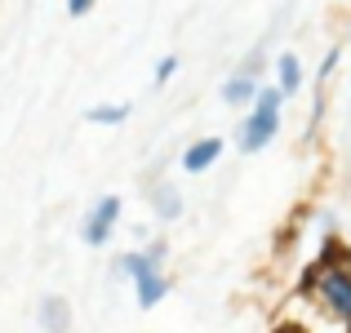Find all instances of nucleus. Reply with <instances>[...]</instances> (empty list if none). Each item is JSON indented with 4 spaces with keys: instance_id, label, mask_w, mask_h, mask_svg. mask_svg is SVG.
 I'll return each instance as SVG.
<instances>
[{
    "instance_id": "1",
    "label": "nucleus",
    "mask_w": 351,
    "mask_h": 333,
    "mask_svg": "<svg viewBox=\"0 0 351 333\" xmlns=\"http://www.w3.org/2000/svg\"><path fill=\"white\" fill-rule=\"evenodd\" d=\"M307 289H316L320 311L334 316L338 325H343V333H351V271H347V267H334V262L311 267Z\"/></svg>"
},
{
    "instance_id": "2",
    "label": "nucleus",
    "mask_w": 351,
    "mask_h": 333,
    "mask_svg": "<svg viewBox=\"0 0 351 333\" xmlns=\"http://www.w3.org/2000/svg\"><path fill=\"white\" fill-rule=\"evenodd\" d=\"M280 98H285V89L276 85V89H263V94L249 103V116L240 120V134H236V143H240L245 156L263 151L276 138V129H280Z\"/></svg>"
},
{
    "instance_id": "3",
    "label": "nucleus",
    "mask_w": 351,
    "mask_h": 333,
    "mask_svg": "<svg viewBox=\"0 0 351 333\" xmlns=\"http://www.w3.org/2000/svg\"><path fill=\"white\" fill-rule=\"evenodd\" d=\"M116 222H120V196H103L94 209H89V218H85V245L103 249L107 240H112Z\"/></svg>"
},
{
    "instance_id": "4",
    "label": "nucleus",
    "mask_w": 351,
    "mask_h": 333,
    "mask_svg": "<svg viewBox=\"0 0 351 333\" xmlns=\"http://www.w3.org/2000/svg\"><path fill=\"white\" fill-rule=\"evenodd\" d=\"M160 262H165V240H156L152 249L125 254V258L116 262V271H120V275H129V280H138V275H147V271H160Z\"/></svg>"
},
{
    "instance_id": "5",
    "label": "nucleus",
    "mask_w": 351,
    "mask_h": 333,
    "mask_svg": "<svg viewBox=\"0 0 351 333\" xmlns=\"http://www.w3.org/2000/svg\"><path fill=\"white\" fill-rule=\"evenodd\" d=\"M218 156H223V138H200V143H191L187 151H182V169L187 173H205Z\"/></svg>"
},
{
    "instance_id": "6",
    "label": "nucleus",
    "mask_w": 351,
    "mask_h": 333,
    "mask_svg": "<svg viewBox=\"0 0 351 333\" xmlns=\"http://www.w3.org/2000/svg\"><path fill=\"white\" fill-rule=\"evenodd\" d=\"M258 94H263V89H258L254 62H249V67L240 71V76H232V80H227V85H223V98H227V103H232V107H245V103H254Z\"/></svg>"
},
{
    "instance_id": "7",
    "label": "nucleus",
    "mask_w": 351,
    "mask_h": 333,
    "mask_svg": "<svg viewBox=\"0 0 351 333\" xmlns=\"http://www.w3.org/2000/svg\"><path fill=\"white\" fill-rule=\"evenodd\" d=\"M134 293H138V307H156V302L169 293V280H165L160 271H147L134 280Z\"/></svg>"
},
{
    "instance_id": "8",
    "label": "nucleus",
    "mask_w": 351,
    "mask_h": 333,
    "mask_svg": "<svg viewBox=\"0 0 351 333\" xmlns=\"http://www.w3.org/2000/svg\"><path fill=\"white\" fill-rule=\"evenodd\" d=\"M40 329L45 333H67L71 329V311L62 298H45L40 302Z\"/></svg>"
},
{
    "instance_id": "9",
    "label": "nucleus",
    "mask_w": 351,
    "mask_h": 333,
    "mask_svg": "<svg viewBox=\"0 0 351 333\" xmlns=\"http://www.w3.org/2000/svg\"><path fill=\"white\" fill-rule=\"evenodd\" d=\"M276 80H280L285 98H293L302 89V62H298V53H280V62H276Z\"/></svg>"
},
{
    "instance_id": "10",
    "label": "nucleus",
    "mask_w": 351,
    "mask_h": 333,
    "mask_svg": "<svg viewBox=\"0 0 351 333\" xmlns=\"http://www.w3.org/2000/svg\"><path fill=\"white\" fill-rule=\"evenodd\" d=\"M152 209H156L165 222H173V218L182 214V196L169 187V182H160V187H152Z\"/></svg>"
},
{
    "instance_id": "11",
    "label": "nucleus",
    "mask_w": 351,
    "mask_h": 333,
    "mask_svg": "<svg viewBox=\"0 0 351 333\" xmlns=\"http://www.w3.org/2000/svg\"><path fill=\"white\" fill-rule=\"evenodd\" d=\"M85 120H89V125H125V120H129V107L125 103H103V107H89Z\"/></svg>"
},
{
    "instance_id": "12",
    "label": "nucleus",
    "mask_w": 351,
    "mask_h": 333,
    "mask_svg": "<svg viewBox=\"0 0 351 333\" xmlns=\"http://www.w3.org/2000/svg\"><path fill=\"white\" fill-rule=\"evenodd\" d=\"M173 71H178V58H173V53H169V58H160V67H156V80H160V85H165V80H169Z\"/></svg>"
},
{
    "instance_id": "13",
    "label": "nucleus",
    "mask_w": 351,
    "mask_h": 333,
    "mask_svg": "<svg viewBox=\"0 0 351 333\" xmlns=\"http://www.w3.org/2000/svg\"><path fill=\"white\" fill-rule=\"evenodd\" d=\"M94 5H98V0H67V14H71V18H80V14H89Z\"/></svg>"
},
{
    "instance_id": "14",
    "label": "nucleus",
    "mask_w": 351,
    "mask_h": 333,
    "mask_svg": "<svg viewBox=\"0 0 351 333\" xmlns=\"http://www.w3.org/2000/svg\"><path fill=\"white\" fill-rule=\"evenodd\" d=\"M334 67H338V49H329V53H325V62H320V85L329 80V71H334Z\"/></svg>"
},
{
    "instance_id": "15",
    "label": "nucleus",
    "mask_w": 351,
    "mask_h": 333,
    "mask_svg": "<svg viewBox=\"0 0 351 333\" xmlns=\"http://www.w3.org/2000/svg\"><path fill=\"white\" fill-rule=\"evenodd\" d=\"M276 333H293V329H276Z\"/></svg>"
}]
</instances>
